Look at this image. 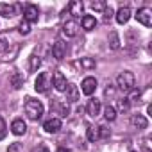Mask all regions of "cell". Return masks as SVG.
<instances>
[{"label":"cell","instance_id":"cell-1","mask_svg":"<svg viewBox=\"0 0 152 152\" xmlns=\"http://www.w3.org/2000/svg\"><path fill=\"white\" fill-rule=\"evenodd\" d=\"M116 86L120 91L124 93H131L136 86V77H134V73L129 72V70H124L122 73H118V77H116Z\"/></svg>","mask_w":152,"mask_h":152},{"label":"cell","instance_id":"cell-2","mask_svg":"<svg viewBox=\"0 0 152 152\" xmlns=\"http://www.w3.org/2000/svg\"><path fill=\"white\" fill-rule=\"evenodd\" d=\"M23 111H25V115H27L29 120L38 122L43 116V104L39 100H36V99H27V102L23 106Z\"/></svg>","mask_w":152,"mask_h":152},{"label":"cell","instance_id":"cell-3","mask_svg":"<svg viewBox=\"0 0 152 152\" xmlns=\"http://www.w3.org/2000/svg\"><path fill=\"white\" fill-rule=\"evenodd\" d=\"M50 86H52V77H50V73H48V72H41L38 77H36V81H34V90H36L38 93H47Z\"/></svg>","mask_w":152,"mask_h":152},{"label":"cell","instance_id":"cell-4","mask_svg":"<svg viewBox=\"0 0 152 152\" xmlns=\"http://www.w3.org/2000/svg\"><path fill=\"white\" fill-rule=\"evenodd\" d=\"M97 86H99V83H97V79H95V77H86V79L81 83V91H83L86 97H90V95H93V93H95Z\"/></svg>","mask_w":152,"mask_h":152},{"label":"cell","instance_id":"cell-5","mask_svg":"<svg viewBox=\"0 0 152 152\" xmlns=\"http://www.w3.org/2000/svg\"><path fill=\"white\" fill-rule=\"evenodd\" d=\"M136 20H138L141 25L150 27V25H152V11H150L148 7H141V9H138V13H136Z\"/></svg>","mask_w":152,"mask_h":152},{"label":"cell","instance_id":"cell-6","mask_svg":"<svg viewBox=\"0 0 152 152\" xmlns=\"http://www.w3.org/2000/svg\"><path fill=\"white\" fill-rule=\"evenodd\" d=\"M66 77L63 75V72H59V70H56L54 72V75H52V86L57 90V91H64L66 90Z\"/></svg>","mask_w":152,"mask_h":152},{"label":"cell","instance_id":"cell-7","mask_svg":"<svg viewBox=\"0 0 152 152\" xmlns=\"http://www.w3.org/2000/svg\"><path fill=\"white\" fill-rule=\"evenodd\" d=\"M38 18H39V9H38V6L27 4V6H25V11H23V20L31 23V22H38Z\"/></svg>","mask_w":152,"mask_h":152},{"label":"cell","instance_id":"cell-8","mask_svg":"<svg viewBox=\"0 0 152 152\" xmlns=\"http://www.w3.org/2000/svg\"><path fill=\"white\" fill-rule=\"evenodd\" d=\"M100 111H102L100 100H99V99H90L88 104H86V113H88L91 118H97V116L100 115Z\"/></svg>","mask_w":152,"mask_h":152},{"label":"cell","instance_id":"cell-9","mask_svg":"<svg viewBox=\"0 0 152 152\" xmlns=\"http://www.w3.org/2000/svg\"><path fill=\"white\" fill-rule=\"evenodd\" d=\"M52 56H54V59L61 61V59L66 56V43L61 41V39H57V41L52 45Z\"/></svg>","mask_w":152,"mask_h":152},{"label":"cell","instance_id":"cell-10","mask_svg":"<svg viewBox=\"0 0 152 152\" xmlns=\"http://www.w3.org/2000/svg\"><path fill=\"white\" fill-rule=\"evenodd\" d=\"M11 132H13L15 136H23V134L27 132L25 122H23L22 118H15V120L11 122Z\"/></svg>","mask_w":152,"mask_h":152},{"label":"cell","instance_id":"cell-11","mask_svg":"<svg viewBox=\"0 0 152 152\" xmlns=\"http://www.w3.org/2000/svg\"><path fill=\"white\" fill-rule=\"evenodd\" d=\"M77 32H79V25L75 23L73 20L63 23V36L64 38H73V36H77Z\"/></svg>","mask_w":152,"mask_h":152},{"label":"cell","instance_id":"cell-12","mask_svg":"<svg viewBox=\"0 0 152 152\" xmlns=\"http://www.w3.org/2000/svg\"><path fill=\"white\" fill-rule=\"evenodd\" d=\"M43 129H45L47 132H50V134L57 132V131L61 129V118H57V116H52V118H48V120L43 124Z\"/></svg>","mask_w":152,"mask_h":152},{"label":"cell","instance_id":"cell-13","mask_svg":"<svg viewBox=\"0 0 152 152\" xmlns=\"http://www.w3.org/2000/svg\"><path fill=\"white\" fill-rule=\"evenodd\" d=\"M68 13L72 16H75V18H79L84 13V4L81 0H73V2H70V6H68Z\"/></svg>","mask_w":152,"mask_h":152},{"label":"cell","instance_id":"cell-14","mask_svg":"<svg viewBox=\"0 0 152 152\" xmlns=\"http://www.w3.org/2000/svg\"><path fill=\"white\" fill-rule=\"evenodd\" d=\"M64 93H66V100L68 102H77L79 100V88L75 86V84H66V90H64Z\"/></svg>","mask_w":152,"mask_h":152},{"label":"cell","instance_id":"cell-15","mask_svg":"<svg viewBox=\"0 0 152 152\" xmlns=\"http://www.w3.org/2000/svg\"><path fill=\"white\" fill-rule=\"evenodd\" d=\"M131 124L136 127V129H147V125H148V120L145 118V115H132L131 116Z\"/></svg>","mask_w":152,"mask_h":152},{"label":"cell","instance_id":"cell-16","mask_svg":"<svg viewBox=\"0 0 152 152\" xmlns=\"http://www.w3.org/2000/svg\"><path fill=\"white\" fill-rule=\"evenodd\" d=\"M9 81H11V86L15 90H20L23 86V83H25V77H23V73H20V72H13Z\"/></svg>","mask_w":152,"mask_h":152},{"label":"cell","instance_id":"cell-17","mask_svg":"<svg viewBox=\"0 0 152 152\" xmlns=\"http://www.w3.org/2000/svg\"><path fill=\"white\" fill-rule=\"evenodd\" d=\"M16 9H18V6H15V4H0V15L6 16V18L15 16Z\"/></svg>","mask_w":152,"mask_h":152},{"label":"cell","instance_id":"cell-18","mask_svg":"<svg viewBox=\"0 0 152 152\" xmlns=\"http://www.w3.org/2000/svg\"><path fill=\"white\" fill-rule=\"evenodd\" d=\"M129 18H131V9L125 6V7H120L118 11H116V22L118 23H127L129 22Z\"/></svg>","mask_w":152,"mask_h":152},{"label":"cell","instance_id":"cell-19","mask_svg":"<svg viewBox=\"0 0 152 152\" xmlns=\"http://www.w3.org/2000/svg\"><path fill=\"white\" fill-rule=\"evenodd\" d=\"M81 23H83V29H84V31H93V29L97 27V20H95V16H91V15H84L83 20H81Z\"/></svg>","mask_w":152,"mask_h":152},{"label":"cell","instance_id":"cell-20","mask_svg":"<svg viewBox=\"0 0 152 152\" xmlns=\"http://www.w3.org/2000/svg\"><path fill=\"white\" fill-rule=\"evenodd\" d=\"M86 136H88L90 141H97V140H99V127H97V125H88Z\"/></svg>","mask_w":152,"mask_h":152},{"label":"cell","instance_id":"cell-21","mask_svg":"<svg viewBox=\"0 0 152 152\" xmlns=\"http://www.w3.org/2000/svg\"><path fill=\"white\" fill-rule=\"evenodd\" d=\"M109 48L111 50H118L120 48V38H118V34L115 31L109 34Z\"/></svg>","mask_w":152,"mask_h":152},{"label":"cell","instance_id":"cell-22","mask_svg":"<svg viewBox=\"0 0 152 152\" xmlns=\"http://www.w3.org/2000/svg\"><path fill=\"white\" fill-rule=\"evenodd\" d=\"M39 64H41V57L36 56V54H32V56L29 57V68H31V72H36V70L39 68Z\"/></svg>","mask_w":152,"mask_h":152},{"label":"cell","instance_id":"cell-23","mask_svg":"<svg viewBox=\"0 0 152 152\" xmlns=\"http://www.w3.org/2000/svg\"><path fill=\"white\" fill-rule=\"evenodd\" d=\"M104 116H106V120H107V122H113V120L116 118V109H115L113 106H109V104H107V106L104 107Z\"/></svg>","mask_w":152,"mask_h":152},{"label":"cell","instance_id":"cell-24","mask_svg":"<svg viewBox=\"0 0 152 152\" xmlns=\"http://www.w3.org/2000/svg\"><path fill=\"white\" fill-rule=\"evenodd\" d=\"M81 66L86 68V70H93V68L97 66V63H95V59H91V57H83V59H81Z\"/></svg>","mask_w":152,"mask_h":152},{"label":"cell","instance_id":"cell-25","mask_svg":"<svg viewBox=\"0 0 152 152\" xmlns=\"http://www.w3.org/2000/svg\"><path fill=\"white\" fill-rule=\"evenodd\" d=\"M111 136V131L106 125H99V140H107Z\"/></svg>","mask_w":152,"mask_h":152},{"label":"cell","instance_id":"cell-26","mask_svg":"<svg viewBox=\"0 0 152 152\" xmlns=\"http://www.w3.org/2000/svg\"><path fill=\"white\" fill-rule=\"evenodd\" d=\"M18 31H20V34H23V36H27V34L31 32V23L23 20V22L20 23V27H18Z\"/></svg>","mask_w":152,"mask_h":152},{"label":"cell","instance_id":"cell-27","mask_svg":"<svg viewBox=\"0 0 152 152\" xmlns=\"http://www.w3.org/2000/svg\"><path fill=\"white\" fill-rule=\"evenodd\" d=\"M102 15H104V22H109V20L113 18L115 11H113V7H111V6H106V9L102 11Z\"/></svg>","mask_w":152,"mask_h":152},{"label":"cell","instance_id":"cell-28","mask_svg":"<svg viewBox=\"0 0 152 152\" xmlns=\"http://www.w3.org/2000/svg\"><path fill=\"white\" fill-rule=\"evenodd\" d=\"M106 6H107L106 2H99V0H97V2H91V4H90V7H91L93 11H104Z\"/></svg>","mask_w":152,"mask_h":152},{"label":"cell","instance_id":"cell-29","mask_svg":"<svg viewBox=\"0 0 152 152\" xmlns=\"http://www.w3.org/2000/svg\"><path fill=\"white\" fill-rule=\"evenodd\" d=\"M129 107H131V104H129L127 99H120L118 100V109L120 111H129Z\"/></svg>","mask_w":152,"mask_h":152},{"label":"cell","instance_id":"cell-30","mask_svg":"<svg viewBox=\"0 0 152 152\" xmlns=\"http://www.w3.org/2000/svg\"><path fill=\"white\" fill-rule=\"evenodd\" d=\"M6 129H7V127H6V122H4L2 116H0V140L6 136Z\"/></svg>","mask_w":152,"mask_h":152},{"label":"cell","instance_id":"cell-31","mask_svg":"<svg viewBox=\"0 0 152 152\" xmlns=\"http://www.w3.org/2000/svg\"><path fill=\"white\" fill-rule=\"evenodd\" d=\"M9 48V43L6 41V38H0V52H6Z\"/></svg>","mask_w":152,"mask_h":152},{"label":"cell","instance_id":"cell-32","mask_svg":"<svg viewBox=\"0 0 152 152\" xmlns=\"http://www.w3.org/2000/svg\"><path fill=\"white\" fill-rule=\"evenodd\" d=\"M31 152H50V150H48V148H47L45 145H38V147H34V148H32Z\"/></svg>","mask_w":152,"mask_h":152},{"label":"cell","instance_id":"cell-33","mask_svg":"<svg viewBox=\"0 0 152 152\" xmlns=\"http://www.w3.org/2000/svg\"><path fill=\"white\" fill-rule=\"evenodd\" d=\"M104 95H106V97H113V95H115V88H113V86L109 84V86L106 88V91H104Z\"/></svg>","mask_w":152,"mask_h":152},{"label":"cell","instance_id":"cell-34","mask_svg":"<svg viewBox=\"0 0 152 152\" xmlns=\"http://www.w3.org/2000/svg\"><path fill=\"white\" fill-rule=\"evenodd\" d=\"M7 150H9V152H16V150H18V143H15V145H13V147H9Z\"/></svg>","mask_w":152,"mask_h":152},{"label":"cell","instance_id":"cell-35","mask_svg":"<svg viewBox=\"0 0 152 152\" xmlns=\"http://www.w3.org/2000/svg\"><path fill=\"white\" fill-rule=\"evenodd\" d=\"M57 152H72V150H70V148H64V147H59Z\"/></svg>","mask_w":152,"mask_h":152}]
</instances>
